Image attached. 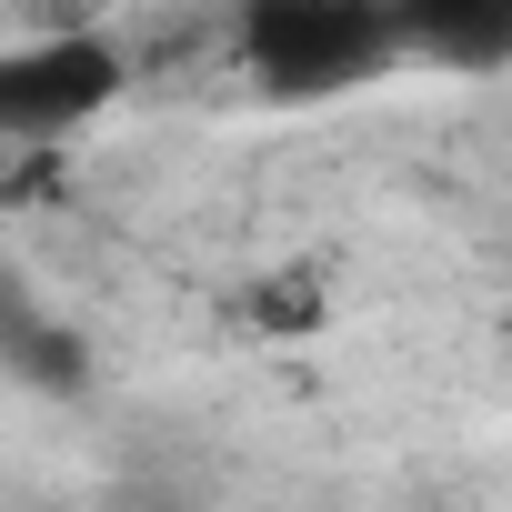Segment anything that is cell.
Wrapping results in <instances>:
<instances>
[{"label": "cell", "mask_w": 512, "mask_h": 512, "mask_svg": "<svg viewBox=\"0 0 512 512\" xmlns=\"http://www.w3.org/2000/svg\"><path fill=\"white\" fill-rule=\"evenodd\" d=\"M121 91V51L101 31H41L21 51H0V141H61L101 121Z\"/></svg>", "instance_id": "cell-2"}, {"label": "cell", "mask_w": 512, "mask_h": 512, "mask_svg": "<svg viewBox=\"0 0 512 512\" xmlns=\"http://www.w3.org/2000/svg\"><path fill=\"white\" fill-rule=\"evenodd\" d=\"M262 322H282V332H302V322H322V302H312V282H262V302H251Z\"/></svg>", "instance_id": "cell-4"}, {"label": "cell", "mask_w": 512, "mask_h": 512, "mask_svg": "<svg viewBox=\"0 0 512 512\" xmlns=\"http://www.w3.org/2000/svg\"><path fill=\"white\" fill-rule=\"evenodd\" d=\"M392 11V41L402 51H432V61H502L512 51V0H382Z\"/></svg>", "instance_id": "cell-3"}, {"label": "cell", "mask_w": 512, "mask_h": 512, "mask_svg": "<svg viewBox=\"0 0 512 512\" xmlns=\"http://www.w3.org/2000/svg\"><path fill=\"white\" fill-rule=\"evenodd\" d=\"M392 11L382 0H241V61L272 101H322L352 91L392 61Z\"/></svg>", "instance_id": "cell-1"}]
</instances>
